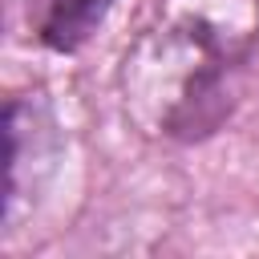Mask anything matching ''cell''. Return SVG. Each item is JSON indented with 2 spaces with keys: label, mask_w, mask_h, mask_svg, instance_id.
<instances>
[{
  "label": "cell",
  "mask_w": 259,
  "mask_h": 259,
  "mask_svg": "<svg viewBox=\"0 0 259 259\" xmlns=\"http://www.w3.org/2000/svg\"><path fill=\"white\" fill-rule=\"evenodd\" d=\"M53 109L45 101V93H16L4 109V162H8V178H4V219L16 214L20 198H28L40 182V174L49 170L53 158Z\"/></svg>",
  "instance_id": "7a4b0ae2"
},
{
  "label": "cell",
  "mask_w": 259,
  "mask_h": 259,
  "mask_svg": "<svg viewBox=\"0 0 259 259\" xmlns=\"http://www.w3.org/2000/svg\"><path fill=\"white\" fill-rule=\"evenodd\" d=\"M259 45V0H158L121 57L125 117L154 142H202L239 105Z\"/></svg>",
  "instance_id": "6da1fadb"
},
{
  "label": "cell",
  "mask_w": 259,
  "mask_h": 259,
  "mask_svg": "<svg viewBox=\"0 0 259 259\" xmlns=\"http://www.w3.org/2000/svg\"><path fill=\"white\" fill-rule=\"evenodd\" d=\"M113 0H24L28 28L53 53H77L109 16Z\"/></svg>",
  "instance_id": "3957f363"
}]
</instances>
